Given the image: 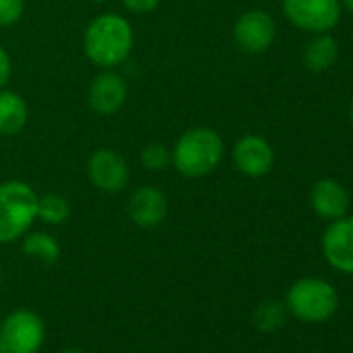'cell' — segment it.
<instances>
[{"mask_svg":"<svg viewBox=\"0 0 353 353\" xmlns=\"http://www.w3.org/2000/svg\"><path fill=\"white\" fill-rule=\"evenodd\" d=\"M133 40V28L125 17L117 13H102L85 28L83 52L94 65L112 69L131 54Z\"/></svg>","mask_w":353,"mask_h":353,"instance_id":"obj_1","label":"cell"},{"mask_svg":"<svg viewBox=\"0 0 353 353\" xmlns=\"http://www.w3.org/2000/svg\"><path fill=\"white\" fill-rule=\"evenodd\" d=\"M225 143L219 131L210 127L188 129L170 150V164L188 179L210 174L223 160Z\"/></svg>","mask_w":353,"mask_h":353,"instance_id":"obj_2","label":"cell"},{"mask_svg":"<svg viewBox=\"0 0 353 353\" xmlns=\"http://www.w3.org/2000/svg\"><path fill=\"white\" fill-rule=\"evenodd\" d=\"M38 219V194L23 181L0 183V243H13L30 233Z\"/></svg>","mask_w":353,"mask_h":353,"instance_id":"obj_3","label":"cell"},{"mask_svg":"<svg viewBox=\"0 0 353 353\" xmlns=\"http://www.w3.org/2000/svg\"><path fill=\"white\" fill-rule=\"evenodd\" d=\"M285 305L287 312L293 314L297 320L318 324L334 316L339 307V295L328 281L305 276L289 287Z\"/></svg>","mask_w":353,"mask_h":353,"instance_id":"obj_4","label":"cell"},{"mask_svg":"<svg viewBox=\"0 0 353 353\" xmlns=\"http://www.w3.org/2000/svg\"><path fill=\"white\" fill-rule=\"evenodd\" d=\"M46 328L32 310H15L0 324V353H38L44 345Z\"/></svg>","mask_w":353,"mask_h":353,"instance_id":"obj_5","label":"cell"},{"mask_svg":"<svg viewBox=\"0 0 353 353\" xmlns=\"http://www.w3.org/2000/svg\"><path fill=\"white\" fill-rule=\"evenodd\" d=\"M341 0H283V15L297 30L328 34L341 19Z\"/></svg>","mask_w":353,"mask_h":353,"instance_id":"obj_6","label":"cell"},{"mask_svg":"<svg viewBox=\"0 0 353 353\" xmlns=\"http://www.w3.org/2000/svg\"><path fill=\"white\" fill-rule=\"evenodd\" d=\"M88 176L96 190L119 194L129 185V164L112 148H98L88 160Z\"/></svg>","mask_w":353,"mask_h":353,"instance_id":"obj_7","label":"cell"},{"mask_svg":"<svg viewBox=\"0 0 353 353\" xmlns=\"http://www.w3.org/2000/svg\"><path fill=\"white\" fill-rule=\"evenodd\" d=\"M274 36H276L274 19L260 9L243 13L233 28V40L237 48L245 54L266 52L272 46Z\"/></svg>","mask_w":353,"mask_h":353,"instance_id":"obj_8","label":"cell"},{"mask_svg":"<svg viewBox=\"0 0 353 353\" xmlns=\"http://www.w3.org/2000/svg\"><path fill=\"white\" fill-rule=\"evenodd\" d=\"M324 260L343 274H353V216L332 221L322 233Z\"/></svg>","mask_w":353,"mask_h":353,"instance_id":"obj_9","label":"cell"},{"mask_svg":"<svg viewBox=\"0 0 353 353\" xmlns=\"http://www.w3.org/2000/svg\"><path fill=\"white\" fill-rule=\"evenodd\" d=\"M233 162L239 172L248 176H264L274 164L272 145L262 135H243L233 148Z\"/></svg>","mask_w":353,"mask_h":353,"instance_id":"obj_10","label":"cell"},{"mask_svg":"<svg viewBox=\"0 0 353 353\" xmlns=\"http://www.w3.org/2000/svg\"><path fill=\"white\" fill-rule=\"evenodd\" d=\"M88 102L94 112L110 117L123 108L127 102V81L114 71H102L90 85Z\"/></svg>","mask_w":353,"mask_h":353,"instance_id":"obj_11","label":"cell"},{"mask_svg":"<svg viewBox=\"0 0 353 353\" xmlns=\"http://www.w3.org/2000/svg\"><path fill=\"white\" fill-rule=\"evenodd\" d=\"M127 214L137 227L154 229L160 223H164L168 214V200L164 192H160L158 188L143 185L131 194L127 204Z\"/></svg>","mask_w":353,"mask_h":353,"instance_id":"obj_12","label":"cell"},{"mask_svg":"<svg viewBox=\"0 0 353 353\" xmlns=\"http://www.w3.org/2000/svg\"><path fill=\"white\" fill-rule=\"evenodd\" d=\"M310 206L322 221H336L349 212V194L336 179H320L310 192Z\"/></svg>","mask_w":353,"mask_h":353,"instance_id":"obj_13","label":"cell"},{"mask_svg":"<svg viewBox=\"0 0 353 353\" xmlns=\"http://www.w3.org/2000/svg\"><path fill=\"white\" fill-rule=\"evenodd\" d=\"M28 123L26 100L11 90H0V135H17Z\"/></svg>","mask_w":353,"mask_h":353,"instance_id":"obj_14","label":"cell"},{"mask_svg":"<svg viewBox=\"0 0 353 353\" xmlns=\"http://www.w3.org/2000/svg\"><path fill=\"white\" fill-rule=\"evenodd\" d=\"M339 59V46L332 36L328 34H316L303 48V65L312 73H324L328 71Z\"/></svg>","mask_w":353,"mask_h":353,"instance_id":"obj_15","label":"cell"},{"mask_svg":"<svg viewBox=\"0 0 353 353\" xmlns=\"http://www.w3.org/2000/svg\"><path fill=\"white\" fill-rule=\"evenodd\" d=\"M23 237L26 239H23L21 248H23L26 256L36 258V260H40V262H44L48 266L59 260L61 245L52 235H48L44 231H36V233H26Z\"/></svg>","mask_w":353,"mask_h":353,"instance_id":"obj_16","label":"cell"},{"mask_svg":"<svg viewBox=\"0 0 353 353\" xmlns=\"http://www.w3.org/2000/svg\"><path fill=\"white\" fill-rule=\"evenodd\" d=\"M71 216L69 200L61 194L38 196V219L46 225H63Z\"/></svg>","mask_w":353,"mask_h":353,"instance_id":"obj_17","label":"cell"},{"mask_svg":"<svg viewBox=\"0 0 353 353\" xmlns=\"http://www.w3.org/2000/svg\"><path fill=\"white\" fill-rule=\"evenodd\" d=\"M285 318H287V305L281 301H274V299L262 301L254 312V324L266 332L281 328L285 324Z\"/></svg>","mask_w":353,"mask_h":353,"instance_id":"obj_18","label":"cell"},{"mask_svg":"<svg viewBox=\"0 0 353 353\" xmlns=\"http://www.w3.org/2000/svg\"><path fill=\"white\" fill-rule=\"evenodd\" d=\"M141 164L148 170L160 172L170 164V150L164 143H148L141 150Z\"/></svg>","mask_w":353,"mask_h":353,"instance_id":"obj_19","label":"cell"},{"mask_svg":"<svg viewBox=\"0 0 353 353\" xmlns=\"http://www.w3.org/2000/svg\"><path fill=\"white\" fill-rule=\"evenodd\" d=\"M23 0H0V28L15 26L23 15Z\"/></svg>","mask_w":353,"mask_h":353,"instance_id":"obj_20","label":"cell"},{"mask_svg":"<svg viewBox=\"0 0 353 353\" xmlns=\"http://www.w3.org/2000/svg\"><path fill=\"white\" fill-rule=\"evenodd\" d=\"M121 3L125 5V9L133 13H150L162 3V0H121Z\"/></svg>","mask_w":353,"mask_h":353,"instance_id":"obj_21","label":"cell"},{"mask_svg":"<svg viewBox=\"0 0 353 353\" xmlns=\"http://www.w3.org/2000/svg\"><path fill=\"white\" fill-rule=\"evenodd\" d=\"M11 71H13V65H11V57L9 52L0 46V90H3L9 79H11Z\"/></svg>","mask_w":353,"mask_h":353,"instance_id":"obj_22","label":"cell"},{"mask_svg":"<svg viewBox=\"0 0 353 353\" xmlns=\"http://www.w3.org/2000/svg\"><path fill=\"white\" fill-rule=\"evenodd\" d=\"M341 7L347 9L349 13H353V0H341Z\"/></svg>","mask_w":353,"mask_h":353,"instance_id":"obj_23","label":"cell"},{"mask_svg":"<svg viewBox=\"0 0 353 353\" xmlns=\"http://www.w3.org/2000/svg\"><path fill=\"white\" fill-rule=\"evenodd\" d=\"M349 117H351V123H353V100H351V106H349Z\"/></svg>","mask_w":353,"mask_h":353,"instance_id":"obj_24","label":"cell"},{"mask_svg":"<svg viewBox=\"0 0 353 353\" xmlns=\"http://www.w3.org/2000/svg\"><path fill=\"white\" fill-rule=\"evenodd\" d=\"M63 353H81V351H77V349H67V351H63Z\"/></svg>","mask_w":353,"mask_h":353,"instance_id":"obj_25","label":"cell"},{"mask_svg":"<svg viewBox=\"0 0 353 353\" xmlns=\"http://www.w3.org/2000/svg\"><path fill=\"white\" fill-rule=\"evenodd\" d=\"M0 283H3V268H0Z\"/></svg>","mask_w":353,"mask_h":353,"instance_id":"obj_26","label":"cell"},{"mask_svg":"<svg viewBox=\"0 0 353 353\" xmlns=\"http://www.w3.org/2000/svg\"><path fill=\"white\" fill-rule=\"evenodd\" d=\"M90 3H104V0H90Z\"/></svg>","mask_w":353,"mask_h":353,"instance_id":"obj_27","label":"cell"}]
</instances>
